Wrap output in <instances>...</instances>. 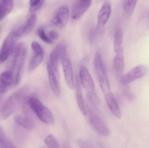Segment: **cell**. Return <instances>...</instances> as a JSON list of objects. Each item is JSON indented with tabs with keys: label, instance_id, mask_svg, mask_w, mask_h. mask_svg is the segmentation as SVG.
I'll return each mask as SVG.
<instances>
[{
	"label": "cell",
	"instance_id": "cell-32",
	"mask_svg": "<svg viewBox=\"0 0 149 148\" xmlns=\"http://www.w3.org/2000/svg\"><path fill=\"white\" fill-rule=\"evenodd\" d=\"M49 36L52 41L53 40H56L59 38V35L58 34L56 31H50L49 34Z\"/></svg>",
	"mask_w": 149,
	"mask_h": 148
},
{
	"label": "cell",
	"instance_id": "cell-4",
	"mask_svg": "<svg viewBox=\"0 0 149 148\" xmlns=\"http://www.w3.org/2000/svg\"><path fill=\"white\" fill-rule=\"evenodd\" d=\"M79 78L82 87L86 89L89 98L92 100L95 96L94 83L89 71L84 66L80 68Z\"/></svg>",
	"mask_w": 149,
	"mask_h": 148
},
{
	"label": "cell",
	"instance_id": "cell-10",
	"mask_svg": "<svg viewBox=\"0 0 149 148\" xmlns=\"http://www.w3.org/2000/svg\"><path fill=\"white\" fill-rule=\"evenodd\" d=\"M89 120L93 127L100 135L106 137L110 135L109 129L98 115L91 112L89 115Z\"/></svg>",
	"mask_w": 149,
	"mask_h": 148
},
{
	"label": "cell",
	"instance_id": "cell-13",
	"mask_svg": "<svg viewBox=\"0 0 149 148\" xmlns=\"http://www.w3.org/2000/svg\"><path fill=\"white\" fill-rule=\"evenodd\" d=\"M111 13V5L109 1L105 2L98 13L97 23L100 27L104 26L107 22Z\"/></svg>",
	"mask_w": 149,
	"mask_h": 148
},
{
	"label": "cell",
	"instance_id": "cell-12",
	"mask_svg": "<svg viewBox=\"0 0 149 148\" xmlns=\"http://www.w3.org/2000/svg\"><path fill=\"white\" fill-rule=\"evenodd\" d=\"M47 71L52 90L54 95L58 97L60 94V85L58 81L59 73L55 72L49 65H47Z\"/></svg>",
	"mask_w": 149,
	"mask_h": 148
},
{
	"label": "cell",
	"instance_id": "cell-29",
	"mask_svg": "<svg viewBox=\"0 0 149 148\" xmlns=\"http://www.w3.org/2000/svg\"><path fill=\"white\" fill-rule=\"evenodd\" d=\"M38 34L39 37L43 41L48 44H52L53 43V41L52 40L49 36H47L42 27H41L38 29Z\"/></svg>",
	"mask_w": 149,
	"mask_h": 148
},
{
	"label": "cell",
	"instance_id": "cell-19",
	"mask_svg": "<svg viewBox=\"0 0 149 148\" xmlns=\"http://www.w3.org/2000/svg\"><path fill=\"white\" fill-rule=\"evenodd\" d=\"M123 42V32L121 28H119L116 30L114 39V50L116 54L123 52L122 45Z\"/></svg>",
	"mask_w": 149,
	"mask_h": 148
},
{
	"label": "cell",
	"instance_id": "cell-5",
	"mask_svg": "<svg viewBox=\"0 0 149 148\" xmlns=\"http://www.w3.org/2000/svg\"><path fill=\"white\" fill-rule=\"evenodd\" d=\"M148 72V68L140 65L134 67L120 78L121 84H127L145 76Z\"/></svg>",
	"mask_w": 149,
	"mask_h": 148
},
{
	"label": "cell",
	"instance_id": "cell-28",
	"mask_svg": "<svg viewBox=\"0 0 149 148\" xmlns=\"http://www.w3.org/2000/svg\"><path fill=\"white\" fill-rule=\"evenodd\" d=\"M99 81L101 88L104 95L111 92L110 84L107 76L99 79Z\"/></svg>",
	"mask_w": 149,
	"mask_h": 148
},
{
	"label": "cell",
	"instance_id": "cell-23",
	"mask_svg": "<svg viewBox=\"0 0 149 148\" xmlns=\"http://www.w3.org/2000/svg\"><path fill=\"white\" fill-rule=\"evenodd\" d=\"M37 21V16L33 14L28 18L24 26V36L29 34L34 28Z\"/></svg>",
	"mask_w": 149,
	"mask_h": 148
},
{
	"label": "cell",
	"instance_id": "cell-31",
	"mask_svg": "<svg viewBox=\"0 0 149 148\" xmlns=\"http://www.w3.org/2000/svg\"><path fill=\"white\" fill-rule=\"evenodd\" d=\"M31 48L34 53H42V48L41 45L36 41H34L31 43Z\"/></svg>",
	"mask_w": 149,
	"mask_h": 148
},
{
	"label": "cell",
	"instance_id": "cell-18",
	"mask_svg": "<svg viewBox=\"0 0 149 148\" xmlns=\"http://www.w3.org/2000/svg\"><path fill=\"white\" fill-rule=\"evenodd\" d=\"M13 6V0H0V21L11 12Z\"/></svg>",
	"mask_w": 149,
	"mask_h": 148
},
{
	"label": "cell",
	"instance_id": "cell-6",
	"mask_svg": "<svg viewBox=\"0 0 149 148\" xmlns=\"http://www.w3.org/2000/svg\"><path fill=\"white\" fill-rule=\"evenodd\" d=\"M67 56V51L65 45L63 43L57 46L52 50L49 56L48 65L56 72H58V65L61 59Z\"/></svg>",
	"mask_w": 149,
	"mask_h": 148
},
{
	"label": "cell",
	"instance_id": "cell-20",
	"mask_svg": "<svg viewBox=\"0 0 149 148\" xmlns=\"http://www.w3.org/2000/svg\"><path fill=\"white\" fill-rule=\"evenodd\" d=\"M15 121L17 123L28 130H32L35 127V124L33 121L27 116H18L15 118Z\"/></svg>",
	"mask_w": 149,
	"mask_h": 148
},
{
	"label": "cell",
	"instance_id": "cell-36",
	"mask_svg": "<svg viewBox=\"0 0 149 148\" xmlns=\"http://www.w3.org/2000/svg\"><path fill=\"white\" fill-rule=\"evenodd\" d=\"M0 63H1V62H0Z\"/></svg>",
	"mask_w": 149,
	"mask_h": 148
},
{
	"label": "cell",
	"instance_id": "cell-1",
	"mask_svg": "<svg viewBox=\"0 0 149 148\" xmlns=\"http://www.w3.org/2000/svg\"><path fill=\"white\" fill-rule=\"evenodd\" d=\"M29 91L28 86H24L13 93L5 101L1 108V116L6 120L11 116L24 100Z\"/></svg>",
	"mask_w": 149,
	"mask_h": 148
},
{
	"label": "cell",
	"instance_id": "cell-21",
	"mask_svg": "<svg viewBox=\"0 0 149 148\" xmlns=\"http://www.w3.org/2000/svg\"><path fill=\"white\" fill-rule=\"evenodd\" d=\"M44 52L34 53L31 57L29 66V71L30 72L35 70L42 63L43 59Z\"/></svg>",
	"mask_w": 149,
	"mask_h": 148
},
{
	"label": "cell",
	"instance_id": "cell-15",
	"mask_svg": "<svg viewBox=\"0 0 149 148\" xmlns=\"http://www.w3.org/2000/svg\"><path fill=\"white\" fill-rule=\"evenodd\" d=\"M114 58L113 61V66L117 78H120L123 75L124 71V61L123 52L117 53Z\"/></svg>",
	"mask_w": 149,
	"mask_h": 148
},
{
	"label": "cell",
	"instance_id": "cell-24",
	"mask_svg": "<svg viewBox=\"0 0 149 148\" xmlns=\"http://www.w3.org/2000/svg\"><path fill=\"white\" fill-rule=\"evenodd\" d=\"M15 147L8 140L6 134L1 127H0V148H13Z\"/></svg>",
	"mask_w": 149,
	"mask_h": 148
},
{
	"label": "cell",
	"instance_id": "cell-33",
	"mask_svg": "<svg viewBox=\"0 0 149 148\" xmlns=\"http://www.w3.org/2000/svg\"><path fill=\"white\" fill-rule=\"evenodd\" d=\"M3 95H0V109L1 108L2 102Z\"/></svg>",
	"mask_w": 149,
	"mask_h": 148
},
{
	"label": "cell",
	"instance_id": "cell-17",
	"mask_svg": "<svg viewBox=\"0 0 149 148\" xmlns=\"http://www.w3.org/2000/svg\"><path fill=\"white\" fill-rule=\"evenodd\" d=\"M79 78L76 79V83L75 84L76 88V98L79 108L82 114L86 115L87 114L86 109L85 107L84 100L82 96V91H81V85L80 84V81Z\"/></svg>",
	"mask_w": 149,
	"mask_h": 148
},
{
	"label": "cell",
	"instance_id": "cell-35",
	"mask_svg": "<svg viewBox=\"0 0 149 148\" xmlns=\"http://www.w3.org/2000/svg\"></svg>",
	"mask_w": 149,
	"mask_h": 148
},
{
	"label": "cell",
	"instance_id": "cell-8",
	"mask_svg": "<svg viewBox=\"0 0 149 148\" xmlns=\"http://www.w3.org/2000/svg\"><path fill=\"white\" fill-rule=\"evenodd\" d=\"M70 16L69 8L64 5L58 10L56 15L52 18V23L58 28H62L68 23Z\"/></svg>",
	"mask_w": 149,
	"mask_h": 148
},
{
	"label": "cell",
	"instance_id": "cell-34",
	"mask_svg": "<svg viewBox=\"0 0 149 148\" xmlns=\"http://www.w3.org/2000/svg\"><path fill=\"white\" fill-rule=\"evenodd\" d=\"M0 31H1V29H0Z\"/></svg>",
	"mask_w": 149,
	"mask_h": 148
},
{
	"label": "cell",
	"instance_id": "cell-30",
	"mask_svg": "<svg viewBox=\"0 0 149 148\" xmlns=\"http://www.w3.org/2000/svg\"><path fill=\"white\" fill-rule=\"evenodd\" d=\"M124 87V95L126 96L127 98L130 101H132L135 99V96L133 93L131 92V90L129 88L128 84H121Z\"/></svg>",
	"mask_w": 149,
	"mask_h": 148
},
{
	"label": "cell",
	"instance_id": "cell-9",
	"mask_svg": "<svg viewBox=\"0 0 149 148\" xmlns=\"http://www.w3.org/2000/svg\"><path fill=\"white\" fill-rule=\"evenodd\" d=\"M61 61L66 83L70 89H73L75 87V83L71 62L67 56L62 58Z\"/></svg>",
	"mask_w": 149,
	"mask_h": 148
},
{
	"label": "cell",
	"instance_id": "cell-7",
	"mask_svg": "<svg viewBox=\"0 0 149 148\" xmlns=\"http://www.w3.org/2000/svg\"><path fill=\"white\" fill-rule=\"evenodd\" d=\"M16 37L13 33H10L4 39L0 50V62H3L8 59L15 47Z\"/></svg>",
	"mask_w": 149,
	"mask_h": 148
},
{
	"label": "cell",
	"instance_id": "cell-3",
	"mask_svg": "<svg viewBox=\"0 0 149 148\" xmlns=\"http://www.w3.org/2000/svg\"><path fill=\"white\" fill-rule=\"evenodd\" d=\"M26 45L23 43H18L15 47V54L12 63L13 72L15 71V83L17 85L20 83L22 72L27 55Z\"/></svg>",
	"mask_w": 149,
	"mask_h": 148
},
{
	"label": "cell",
	"instance_id": "cell-2",
	"mask_svg": "<svg viewBox=\"0 0 149 148\" xmlns=\"http://www.w3.org/2000/svg\"><path fill=\"white\" fill-rule=\"evenodd\" d=\"M28 103L30 108L41 121L47 124L54 123V118L52 113L36 96H30Z\"/></svg>",
	"mask_w": 149,
	"mask_h": 148
},
{
	"label": "cell",
	"instance_id": "cell-25",
	"mask_svg": "<svg viewBox=\"0 0 149 148\" xmlns=\"http://www.w3.org/2000/svg\"><path fill=\"white\" fill-rule=\"evenodd\" d=\"M138 0H127L124 4V10L125 14L127 17L133 14Z\"/></svg>",
	"mask_w": 149,
	"mask_h": 148
},
{
	"label": "cell",
	"instance_id": "cell-16",
	"mask_svg": "<svg viewBox=\"0 0 149 148\" xmlns=\"http://www.w3.org/2000/svg\"><path fill=\"white\" fill-rule=\"evenodd\" d=\"M94 64L98 79L99 80L107 77L106 69L102 59L101 55L99 52H96L95 55Z\"/></svg>",
	"mask_w": 149,
	"mask_h": 148
},
{
	"label": "cell",
	"instance_id": "cell-27",
	"mask_svg": "<svg viewBox=\"0 0 149 148\" xmlns=\"http://www.w3.org/2000/svg\"><path fill=\"white\" fill-rule=\"evenodd\" d=\"M45 0H30V11L36 12L39 10L43 6Z\"/></svg>",
	"mask_w": 149,
	"mask_h": 148
},
{
	"label": "cell",
	"instance_id": "cell-26",
	"mask_svg": "<svg viewBox=\"0 0 149 148\" xmlns=\"http://www.w3.org/2000/svg\"><path fill=\"white\" fill-rule=\"evenodd\" d=\"M45 142L48 148H58L60 147L59 143L55 136L53 135L48 136L45 140Z\"/></svg>",
	"mask_w": 149,
	"mask_h": 148
},
{
	"label": "cell",
	"instance_id": "cell-11",
	"mask_svg": "<svg viewBox=\"0 0 149 148\" xmlns=\"http://www.w3.org/2000/svg\"><path fill=\"white\" fill-rule=\"evenodd\" d=\"M92 0H78L74 3L71 12L72 19H78L91 6Z\"/></svg>",
	"mask_w": 149,
	"mask_h": 148
},
{
	"label": "cell",
	"instance_id": "cell-22",
	"mask_svg": "<svg viewBox=\"0 0 149 148\" xmlns=\"http://www.w3.org/2000/svg\"><path fill=\"white\" fill-rule=\"evenodd\" d=\"M14 82V73L8 71L3 72L0 76V84L9 87Z\"/></svg>",
	"mask_w": 149,
	"mask_h": 148
},
{
	"label": "cell",
	"instance_id": "cell-14",
	"mask_svg": "<svg viewBox=\"0 0 149 148\" xmlns=\"http://www.w3.org/2000/svg\"><path fill=\"white\" fill-rule=\"evenodd\" d=\"M107 104L113 114L117 118L121 117V112L112 92L104 95Z\"/></svg>",
	"mask_w": 149,
	"mask_h": 148
}]
</instances>
